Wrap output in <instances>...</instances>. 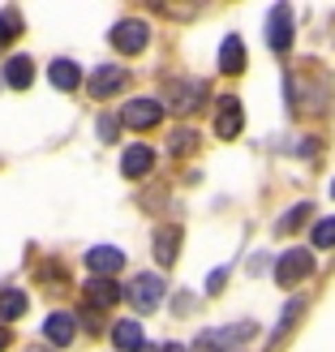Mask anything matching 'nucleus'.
Wrapping results in <instances>:
<instances>
[{"instance_id": "obj_1", "label": "nucleus", "mask_w": 335, "mask_h": 352, "mask_svg": "<svg viewBox=\"0 0 335 352\" xmlns=\"http://www.w3.org/2000/svg\"><path fill=\"white\" fill-rule=\"evenodd\" d=\"M125 296H129L133 309L151 314V309H160V301L168 296V279H164V275H133L129 288H125Z\"/></svg>"}, {"instance_id": "obj_2", "label": "nucleus", "mask_w": 335, "mask_h": 352, "mask_svg": "<svg viewBox=\"0 0 335 352\" xmlns=\"http://www.w3.org/2000/svg\"><path fill=\"white\" fill-rule=\"evenodd\" d=\"M112 47L116 52H125V56H138V52H147V43H151V26L142 22V17H120V22L112 26Z\"/></svg>"}, {"instance_id": "obj_3", "label": "nucleus", "mask_w": 335, "mask_h": 352, "mask_svg": "<svg viewBox=\"0 0 335 352\" xmlns=\"http://www.w3.org/2000/svg\"><path fill=\"white\" fill-rule=\"evenodd\" d=\"M202 99H206V82L202 78H176V82H168V108L172 112L189 116L193 108H202Z\"/></svg>"}, {"instance_id": "obj_4", "label": "nucleus", "mask_w": 335, "mask_h": 352, "mask_svg": "<svg viewBox=\"0 0 335 352\" xmlns=\"http://www.w3.org/2000/svg\"><path fill=\"white\" fill-rule=\"evenodd\" d=\"M310 275H314V258L305 250H288L275 262V284L279 288H296V284H305Z\"/></svg>"}, {"instance_id": "obj_5", "label": "nucleus", "mask_w": 335, "mask_h": 352, "mask_svg": "<svg viewBox=\"0 0 335 352\" xmlns=\"http://www.w3.org/2000/svg\"><path fill=\"white\" fill-rule=\"evenodd\" d=\"M164 120V103L160 99H129L120 108V125L125 129H155Z\"/></svg>"}, {"instance_id": "obj_6", "label": "nucleus", "mask_w": 335, "mask_h": 352, "mask_svg": "<svg viewBox=\"0 0 335 352\" xmlns=\"http://www.w3.org/2000/svg\"><path fill=\"white\" fill-rule=\"evenodd\" d=\"M125 82H129V69H120V65H99L91 78H86V91H91V99H112L116 91H125Z\"/></svg>"}, {"instance_id": "obj_7", "label": "nucleus", "mask_w": 335, "mask_h": 352, "mask_svg": "<svg viewBox=\"0 0 335 352\" xmlns=\"http://www.w3.org/2000/svg\"><path fill=\"white\" fill-rule=\"evenodd\" d=\"M267 47L271 52H288L292 47V5H275L267 17Z\"/></svg>"}, {"instance_id": "obj_8", "label": "nucleus", "mask_w": 335, "mask_h": 352, "mask_svg": "<svg viewBox=\"0 0 335 352\" xmlns=\"http://www.w3.org/2000/svg\"><path fill=\"white\" fill-rule=\"evenodd\" d=\"M245 129V112H241V99L224 95L219 99V112H215V138H224V142H233V138Z\"/></svg>"}, {"instance_id": "obj_9", "label": "nucleus", "mask_w": 335, "mask_h": 352, "mask_svg": "<svg viewBox=\"0 0 335 352\" xmlns=\"http://www.w3.org/2000/svg\"><path fill=\"white\" fill-rule=\"evenodd\" d=\"M86 267L99 279H112V275L125 271V254H120L116 245H95V250H86Z\"/></svg>"}, {"instance_id": "obj_10", "label": "nucleus", "mask_w": 335, "mask_h": 352, "mask_svg": "<svg viewBox=\"0 0 335 352\" xmlns=\"http://www.w3.org/2000/svg\"><path fill=\"white\" fill-rule=\"evenodd\" d=\"M219 74H228V78L245 74V43H241V34H228V39L219 43Z\"/></svg>"}, {"instance_id": "obj_11", "label": "nucleus", "mask_w": 335, "mask_h": 352, "mask_svg": "<svg viewBox=\"0 0 335 352\" xmlns=\"http://www.w3.org/2000/svg\"><path fill=\"white\" fill-rule=\"evenodd\" d=\"M151 168H155V151L151 146H129L125 155H120V172H125L129 181H142Z\"/></svg>"}, {"instance_id": "obj_12", "label": "nucleus", "mask_w": 335, "mask_h": 352, "mask_svg": "<svg viewBox=\"0 0 335 352\" xmlns=\"http://www.w3.org/2000/svg\"><path fill=\"white\" fill-rule=\"evenodd\" d=\"M43 336L52 340V348H65V344H74V336H78V322H74V314H52V318L43 322Z\"/></svg>"}, {"instance_id": "obj_13", "label": "nucleus", "mask_w": 335, "mask_h": 352, "mask_svg": "<svg viewBox=\"0 0 335 352\" xmlns=\"http://www.w3.org/2000/svg\"><path fill=\"white\" fill-rule=\"evenodd\" d=\"M86 301H91V305H103V309H112V305L120 301L116 279H99V275H91V279H86Z\"/></svg>"}, {"instance_id": "obj_14", "label": "nucleus", "mask_w": 335, "mask_h": 352, "mask_svg": "<svg viewBox=\"0 0 335 352\" xmlns=\"http://www.w3.org/2000/svg\"><path fill=\"white\" fill-rule=\"evenodd\" d=\"M112 344H116L120 352H142L147 336H142V327H138L133 318H120V322L112 327Z\"/></svg>"}, {"instance_id": "obj_15", "label": "nucleus", "mask_w": 335, "mask_h": 352, "mask_svg": "<svg viewBox=\"0 0 335 352\" xmlns=\"http://www.w3.org/2000/svg\"><path fill=\"white\" fill-rule=\"evenodd\" d=\"M26 309H30V296H26L22 288H5V292H0V327H5V322H17Z\"/></svg>"}, {"instance_id": "obj_16", "label": "nucleus", "mask_w": 335, "mask_h": 352, "mask_svg": "<svg viewBox=\"0 0 335 352\" xmlns=\"http://www.w3.org/2000/svg\"><path fill=\"white\" fill-rule=\"evenodd\" d=\"M47 78H52V86H56V91H78L82 86V69L74 65V60H52V69H47Z\"/></svg>"}, {"instance_id": "obj_17", "label": "nucleus", "mask_w": 335, "mask_h": 352, "mask_svg": "<svg viewBox=\"0 0 335 352\" xmlns=\"http://www.w3.org/2000/svg\"><path fill=\"white\" fill-rule=\"evenodd\" d=\"M176 254H181V228H160L155 232V258H160V267H172Z\"/></svg>"}, {"instance_id": "obj_18", "label": "nucleus", "mask_w": 335, "mask_h": 352, "mask_svg": "<svg viewBox=\"0 0 335 352\" xmlns=\"http://www.w3.org/2000/svg\"><path fill=\"white\" fill-rule=\"evenodd\" d=\"M34 82V60L30 56H13L5 65V86H13V91H30Z\"/></svg>"}, {"instance_id": "obj_19", "label": "nucleus", "mask_w": 335, "mask_h": 352, "mask_svg": "<svg viewBox=\"0 0 335 352\" xmlns=\"http://www.w3.org/2000/svg\"><path fill=\"white\" fill-rule=\"evenodd\" d=\"M301 309H305V301H296V296H292V301L284 305V314H279V322H275V331H271V348H279V344H284V336H288V331L296 327V318H301Z\"/></svg>"}, {"instance_id": "obj_20", "label": "nucleus", "mask_w": 335, "mask_h": 352, "mask_svg": "<svg viewBox=\"0 0 335 352\" xmlns=\"http://www.w3.org/2000/svg\"><path fill=\"white\" fill-rule=\"evenodd\" d=\"M17 34H22V17H17V9H5L0 13V52H5Z\"/></svg>"}, {"instance_id": "obj_21", "label": "nucleus", "mask_w": 335, "mask_h": 352, "mask_svg": "<svg viewBox=\"0 0 335 352\" xmlns=\"http://www.w3.org/2000/svg\"><path fill=\"white\" fill-rule=\"evenodd\" d=\"M310 241L318 245V250H335V219H318L314 232H310Z\"/></svg>"}, {"instance_id": "obj_22", "label": "nucleus", "mask_w": 335, "mask_h": 352, "mask_svg": "<svg viewBox=\"0 0 335 352\" xmlns=\"http://www.w3.org/2000/svg\"><path fill=\"white\" fill-rule=\"evenodd\" d=\"M305 219H310V202H301V206H292L288 215L279 219V232H296V228H301Z\"/></svg>"}, {"instance_id": "obj_23", "label": "nucleus", "mask_w": 335, "mask_h": 352, "mask_svg": "<svg viewBox=\"0 0 335 352\" xmlns=\"http://www.w3.org/2000/svg\"><path fill=\"white\" fill-rule=\"evenodd\" d=\"M193 146H198V133L193 129H176L172 133V155H189Z\"/></svg>"}, {"instance_id": "obj_24", "label": "nucleus", "mask_w": 335, "mask_h": 352, "mask_svg": "<svg viewBox=\"0 0 335 352\" xmlns=\"http://www.w3.org/2000/svg\"><path fill=\"white\" fill-rule=\"evenodd\" d=\"M116 125H120V120H112V116H103V120H99V138H103V142H112Z\"/></svg>"}, {"instance_id": "obj_25", "label": "nucleus", "mask_w": 335, "mask_h": 352, "mask_svg": "<svg viewBox=\"0 0 335 352\" xmlns=\"http://www.w3.org/2000/svg\"><path fill=\"white\" fill-rule=\"evenodd\" d=\"M224 275H228V271H215V275H210V284H206V292H219V288H224Z\"/></svg>"}, {"instance_id": "obj_26", "label": "nucleus", "mask_w": 335, "mask_h": 352, "mask_svg": "<svg viewBox=\"0 0 335 352\" xmlns=\"http://www.w3.org/2000/svg\"><path fill=\"white\" fill-rule=\"evenodd\" d=\"M9 344H13V340H9V327H0V352H5Z\"/></svg>"}, {"instance_id": "obj_27", "label": "nucleus", "mask_w": 335, "mask_h": 352, "mask_svg": "<svg viewBox=\"0 0 335 352\" xmlns=\"http://www.w3.org/2000/svg\"><path fill=\"white\" fill-rule=\"evenodd\" d=\"M164 352H185V344H164Z\"/></svg>"}, {"instance_id": "obj_28", "label": "nucleus", "mask_w": 335, "mask_h": 352, "mask_svg": "<svg viewBox=\"0 0 335 352\" xmlns=\"http://www.w3.org/2000/svg\"><path fill=\"white\" fill-rule=\"evenodd\" d=\"M331 198H335V181H331Z\"/></svg>"}]
</instances>
